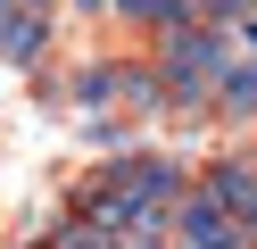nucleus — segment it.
<instances>
[{
    "label": "nucleus",
    "mask_w": 257,
    "mask_h": 249,
    "mask_svg": "<svg viewBox=\"0 0 257 249\" xmlns=\"http://www.w3.org/2000/svg\"><path fill=\"white\" fill-rule=\"evenodd\" d=\"M232 58H240V42H232L224 25H183V33H166V42L150 50V75H158V92H166V116L199 125V116L216 108V83L232 75Z\"/></svg>",
    "instance_id": "f257e3e1"
},
{
    "label": "nucleus",
    "mask_w": 257,
    "mask_h": 249,
    "mask_svg": "<svg viewBox=\"0 0 257 249\" xmlns=\"http://www.w3.org/2000/svg\"><path fill=\"white\" fill-rule=\"evenodd\" d=\"M166 241H174V249H257L249 232H240L232 216H224L216 199H207V183L174 199V216H166Z\"/></svg>",
    "instance_id": "f03ea898"
},
{
    "label": "nucleus",
    "mask_w": 257,
    "mask_h": 249,
    "mask_svg": "<svg viewBox=\"0 0 257 249\" xmlns=\"http://www.w3.org/2000/svg\"><path fill=\"white\" fill-rule=\"evenodd\" d=\"M207 199L257 241V158H216V166H207Z\"/></svg>",
    "instance_id": "7ed1b4c3"
},
{
    "label": "nucleus",
    "mask_w": 257,
    "mask_h": 249,
    "mask_svg": "<svg viewBox=\"0 0 257 249\" xmlns=\"http://www.w3.org/2000/svg\"><path fill=\"white\" fill-rule=\"evenodd\" d=\"M42 50H50V9H25V0H17V9L0 17V58H9V66H34Z\"/></svg>",
    "instance_id": "20e7f679"
},
{
    "label": "nucleus",
    "mask_w": 257,
    "mask_h": 249,
    "mask_svg": "<svg viewBox=\"0 0 257 249\" xmlns=\"http://www.w3.org/2000/svg\"><path fill=\"white\" fill-rule=\"evenodd\" d=\"M108 17H124V25H141L150 42H166V33L199 25V17H191V0H108Z\"/></svg>",
    "instance_id": "39448f33"
},
{
    "label": "nucleus",
    "mask_w": 257,
    "mask_h": 249,
    "mask_svg": "<svg viewBox=\"0 0 257 249\" xmlns=\"http://www.w3.org/2000/svg\"><path fill=\"white\" fill-rule=\"evenodd\" d=\"M207 116H224V125H257V58H232V75L216 83V108Z\"/></svg>",
    "instance_id": "423d86ee"
},
{
    "label": "nucleus",
    "mask_w": 257,
    "mask_h": 249,
    "mask_svg": "<svg viewBox=\"0 0 257 249\" xmlns=\"http://www.w3.org/2000/svg\"><path fill=\"white\" fill-rule=\"evenodd\" d=\"M50 249H116V241H108V232H91L83 216H67V224L50 232Z\"/></svg>",
    "instance_id": "0eeeda50"
},
{
    "label": "nucleus",
    "mask_w": 257,
    "mask_h": 249,
    "mask_svg": "<svg viewBox=\"0 0 257 249\" xmlns=\"http://www.w3.org/2000/svg\"><path fill=\"white\" fill-rule=\"evenodd\" d=\"M249 158H257V149H249Z\"/></svg>",
    "instance_id": "6e6552de"
}]
</instances>
